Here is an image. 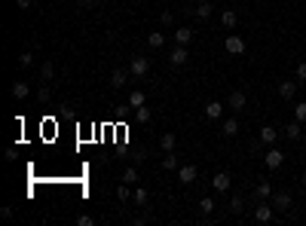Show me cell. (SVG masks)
Masks as SVG:
<instances>
[{"label": "cell", "mask_w": 306, "mask_h": 226, "mask_svg": "<svg viewBox=\"0 0 306 226\" xmlns=\"http://www.w3.org/2000/svg\"><path fill=\"white\" fill-rule=\"evenodd\" d=\"M129 74L132 71H122V67H117V71H113V76H110V83H113V89H122L129 83Z\"/></svg>", "instance_id": "14"}, {"label": "cell", "mask_w": 306, "mask_h": 226, "mask_svg": "<svg viewBox=\"0 0 306 226\" xmlns=\"http://www.w3.org/2000/svg\"><path fill=\"white\" fill-rule=\"evenodd\" d=\"M77 3H80V6H95L98 0H77Z\"/></svg>", "instance_id": "39"}, {"label": "cell", "mask_w": 306, "mask_h": 226, "mask_svg": "<svg viewBox=\"0 0 306 226\" xmlns=\"http://www.w3.org/2000/svg\"><path fill=\"white\" fill-rule=\"evenodd\" d=\"M282 162H285V153H282L279 147H269V150L264 153V165L269 168V171H276V168H282Z\"/></svg>", "instance_id": "1"}, {"label": "cell", "mask_w": 306, "mask_h": 226, "mask_svg": "<svg viewBox=\"0 0 306 226\" xmlns=\"http://www.w3.org/2000/svg\"><path fill=\"white\" fill-rule=\"evenodd\" d=\"M294 119H297V122H306V101L294 104Z\"/></svg>", "instance_id": "27"}, {"label": "cell", "mask_w": 306, "mask_h": 226, "mask_svg": "<svg viewBox=\"0 0 306 226\" xmlns=\"http://www.w3.org/2000/svg\"><path fill=\"white\" fill-rule=\"evenodd\" d=\"M297 80H300V83H306V61H300V64H297Z\"/></svg>", "instance_id": "35"}, {"label": "cell", "mask_w": 306, "mask_h": 226, "mask_svg": "<svg viewBox=\"0 0 306 226\" xmlns=\"http://www.w3.org/2000/svg\"><path fill=\"white\" fill-rule=\"evenodd\" d=\"M129 196H132V193H129V184H120V187H117V199H120V202H129Z\"/></svg>", "instance_id": "31"}, {"label": "cell", "mask_w": 306, "mask_h": 226, "mask_svg": "<svg viewBox=\"0 0 306 226\" xmlns=\"http://www.w3.org/2000/svg\"><path fill=\"white\" fill-rule=\"evenodd\" d=\"M221 134H224V138H233V134H239V119H236V116L224 119V126H221Z\"/></svg>", "instance_id": "10"}, {"label": "cell", "mask_w": 306, "mask_h": 226, "mask_svg": "<svg viewBox=\"0 0 306 226\" xmlns=\"http://www.w3.org/2000/svg\"><path fill=\"white\" fill-rule=\"evenodd\" d=\"M28 95H31V86L28 83H21V80L13 83V98H28Z\"/></svg>", "instance_id": "22"}, {"label": "cell", "mask_w": 306, "mask_h": 226, "mask_svg": "<svg viewBox=\"0 0 306 226\" xmlns=\"http://www.w3.org/2000/svg\"><path fill=\"white\" fill-rule=\"evenodd\" d=\"M254 193H257V199H260V202H269V199H273V184H269V180H260Z\"/></svg>", "instance_id": "12"}, {"label": "cell", "mask_w": 306, "mask_h": 226, "mask_svg": "<svg viewBox=\"0 0 306 226\" xmlns=\"http://www.w3.org/2000/svg\"><path fill=\"white\" fill-rule=\"evenodd\" d=\"M129 71H132V76H144L147 71H150V61H147V58H141V55H138V58H132Z\"/></svg>", "instance_id": "8"}, {"label": "cell", "mask_w": 306, "mask_h": 226, "mask_svg": "<svg viewBox=\"0 0 306 226\" xmlns=\"http://www.w3.org/2000/svg\"><path fill=\"white\" fill-rule=\"evenodd\" d=\"M303 184H306V168H303Z\"/></svg>", "instance_id": "40"}, {"label": "cell", "mask_w": 306, "mask_h": 226, "mask_svg": "<svg viewBox=\"0 0 306 226\" xmlns=\"http://www.w3.org/2000/svg\"><path fill=\"white\" fill-rule=\"evenodd\" d=\"M242 208H245V205H242V199H239V196H233V199H230V211H233V214H242Z\"/></svg>", "instance_id": "32"}, {"label": "cell", "mask_w": 306, "mask_h": 226, "mask_svg": "<svg viewBox=\"0 0 306 226\" xmlns=\"http://www.w3.org/2000/svg\"><path fill=\"white\" fill-rule=\"evenodd\" d=\"M129 107H132V110H135V107H144V92H141V89L129 92Z\"/></svg>", "instance_id": "24"}, {"label": "cell", "mask_w": 306, "mask_h": 226, "mask_svg": "<svg viewBox=\"0 0 306 226\" xmlns=\"http://www.w3.org/2000/svg\"><path fill=\"white\" fill-rule=\"evenodd\" d=\"M276 217V208H273V202H260V205L254 208V220H260V223H269Z\"/></svg>", "instance_id": "3"}, {"label": "cell", "mask_w": 306, "mask_h": 226, "mask_svg": "<svg viewBox=\"0 0 306 226\" xmlns=\"http://www.w3.org/2000/svg\"><path fill=\"white\" fill-rule=\"evenodd\" d=\"M211 3H208V0H199V3H196V9H193V13H196V19H208L211 16Z\"/></svg>", "instance_id": "21"}, {"label": "cell", "mask_w": 306, "mask_h": 226, "mask_svg": "<svg viewBox=\"0 0 306 226\" xmlns=\"http://www.w3.org/2000/svg\"><path fill=\"white\" fill-rule=\"evenodd\" d=\"M40 76H43V83H49L52 80V76H55V67L46 61V64H43V71H40Z\"/></svg>", "instance_id": "28"}, {"label": "cell", "mask_w": 306, "mask_h": 226, "mask_svg": "<svg viewBox=\"0 0 306 226\" xmlns=\"http://www.w3.org/2000/svg\"><path fill=\"white\" fill-rule=\"evenodd\" d=\"M236 21H239L236 9H224V13H221V25H224V28H236Z\"/></svg>", "instance_id": "19"}, {"label": "cell", "mask_w": 306, "mask_h": 226, "mask_svg": "<svg viewBox=\"0 0 306 226\" xmlns=\"http://www.w3.org/2000/svg\"><path fill=\"white\" fill-rule=\"evenodd\" d=\"M77 223H80V226H92V217H89V214H80V217H77Z\"/></svg>", "instance_id": "36"}, {"label": "cell", "mask_w": 306, "mask_h": 226, "mask_svg": "<svg viewBox=\"0 0 306 226\" xmlns=\"http://www.w3.org/2000/svg\"><path fill=\"white\" fill-rule=\"evenodd\" d=\"M226 104H230V110H236V113H239V110L248 104V98H245V92H230V98H226Z\"/></svg>", "instance_id": "9"}, {"label": "cell", "mask_w": 306, "mask_h": 226, "mask_svg": "<svg viewBox=\"0 0 306 226\" xmlns=\"http://www.w3.org/2000/svg\"><path fill=\"white\" fill-rule=\"evenodd\" d=\"M175 43L178 46H190V43H193V31L190 28H178L175 31Z\"/></svg>", "instance_id": "13"}, {"label": "cell", "mask_w": 306, "mask_h": 226, "mask_svg": "<svg viewBox=\"0 0 306 226\" xmlns=\"http://www.w3.org/2000/svg\"><path fill=\"white\" fill-rule=\"evenodd\" d=\"M224 49L230 52V55H242V52H245V40L239 37V34H226V40H224Z\"/></svg>", "instance_id": "2"}, {"label": "cell", "mask_w": 306, "mask_h": 226, "mask_svg": "<svg viewBox=\"0 0 306 226\" xmlns=\"http://www.w3.org/2000/svg\"><path fill=\"white\" fill-rule=\"evenodd\" d=\"M279 141V132L273 129V126H264V129H260V144H266V147H273Z\"/></svg>", "instance_id": "11"}, {"label": "cell", "mask_w": 306, "mask_h": 226, "mask_svg": "<svg viewBox=\"0 0 306 226\" xmlns=\"http://www.w3.org/2000/svg\"><path fill=\"white\" fill-rule=\"evenodd\" d=\"M205 116L208 119H221L224 116V104H221V101H208V104H205Z\"/></svg>", "instance_id": "15"}, {"label": "cell", "mask_w": 306, "mask_h": 226, "mask_svg": "<svg viewBox=\"0 0 306 226\" xmlns=\"http://www.w3.org/2000/svg\"><path fill=\"white\" fill-rule=\"evenodd\" d=\"M16 6L19 9H31V0H16Z\"/></svg>", "instance_id": "38"}, {"label": "cell", "mask_w": 306, "mask_h": 226, "mask_svg": "<svg viewBox=\"0 0 306 226\" xmlns=\"http://www.w3.org/2000/svg\"><path fill=\"white\" fill-rule=\"evenodd\" d=\"M147 43H150V49H163L165 46V34L163 31H150L147 34Z\"/></svg>", "instance_id": "17"}, {"label": "cell", "mask_w": 306, "mask_h": 226, "mask_svg": "<svg viewBox=\"0 0 306 226\" xmlns=\"http://www.w3.org/2000/svg\"><path fill=\"white\" fill-rule=\"evenodd\" d=\"M285 134H288V138H291V141H300V138H303V129H300V122H297V119H294V122H288V129H285Z\"/></svg>", "instance_id": "20"}, {"label": "cell", "mask_w": 306, "mask_h": 226, "mask_svg": "<svg viewBox=\"0 0 306 226\" xmlns=\"http://www.w3.org/2000/svg\"><path fill=\"white\" fill-rule=\"evenodd\" d=\"M135 202H138V205H147V189H144V187L135 189Z\"/></svg>", "instance_id": "33"}, {"label": "cell", "mask_w": 306, "mask_h": 226, "mask_svg": "<svg viewBox=\"0 0 306 226\" xmlns=\"http://www.w3.org/2000/svg\"><path fill=\"white\" fill-rule=\"evenodd\" d=\"M37 98H40V104H49V98H52L49 86H40V89H37Z\"/></svg>", "instance_id": "29"}, {"label": "cell", "mask_w": 306, "mask_h": 226, "mask_svg": "<svg viewBox=\"0 0 306 226\" xmlns=\"http://www.w3.org/2000/svg\"><path fill=\"white\" fill-rule=\"evenodd\" d=\"M168 61H172L175 67L187 64V61H190V52H187V46H175V49H172V55H168Z\"/></svg>", "instance_id": "7"}, {"label": "cell", "mask_w": 306, "mask_h": 226, "mask_svg": "<svg viewBox=\"0 0 306 226\" xmlns=\"http://www.w3.org/2000/svg\"><path fill=\"white\" fill-rule=\"evenodd\" d=\"M135 119L138 122H150V110L147 107H135Z\"/></svg>", "instance_id": "30"}, {"label": "cell", "mask_w": 306, "mask_h": 226, "mask_svg": "<svg viewBox=\"0 0 306 226\" xmlns=\"http://www.w3.org/2000/svg\"><path fill=\"white\" fill-rule=\"evenodd\" d=\"M211 187H214V189H218V193H226V189H230V187H233V177H230V174H226V171H218V174H214V177H211Z\"/></svg>", "instance_id": "6"}, {"label": "cell", "mask_w": 306, "mask_h": 226, "mask_svg": "<svg viewBox=\"0 0 306 226\" xmlns=\"http://www.w3.org/2000/svg\"><path fill=\"white\" fill-rule=\"evenodd\" d=\"M273 208L276 211H282V214H288L291 211V205H294V199H291V193H273Z\"/></svg>", "instance_id": "4"}, {"label": "cell", "mask_w": 306, "mask_h": 226, "mask_svg": "<svg viewBox=\"0 0 306 226\" xmlns=\"http://www.w3.org/2000/svg\"><path fill=\"white\" fill-rule=\"evenodd\" d=\"M199 211L205 214V217H208V214H214V199H208V196H205V199H199Z\"/></svg>", "instance_id": "26"}, {"label": "cell", "mask_w": 306, "mask_h": 226, "mask_svg": "<svg viewBox=\"0 0 306 226\" xmlns=\"http://www.w3.org/2000/svg\"><path fill=\"white\" fill-rule=\"evenodd\" d=\"M120 180H122V184H129V187H132V184H138V168H126Z\"/></svg>", "instance_id": "25"}, {"label": "cell", "mask_w": 306, "mask_h": 226, "mask_svg": "<svg viewBox=\"0 0 306 226\" xmlns=\"http://www.w3.org/2000/svg\"><path fill=\"white\" fill-rule=\"evenodd\" d=\"M279 95L285 98V101H291L294 95H297V83H291V80H285V83H279Z\"/></svg>", "instance_id": "16"}, {"label": "cell", "mask_w": 306, "mask_h": 226, "mask_svg": "<svg viewBox=\"0 0 306 226\" xmlns=\"http://www.w3.org/2000/svg\"><path fill=\"white\" fill-rule=\"evenodd\" d=\"M160 21H163V25H165V28H168V25H172V13H168V9H165V13H163V16H160Z\"/></svg>", "instance_id": "37"}, {"label": "cell", "mask_w": 306, "mask_h": 226, "mask_svg": "<svg viewBox=\"0 0 306 226\" xmlns=\"http://www.w3.org/2000/svg\"><path fill=\"white\" fill-rule=\"evenodd\" d=\"M19 64H21V67H31V64H34V55H31V52H21V55H19Z\"/></svg>", "instance_id": "34"}, {"label": "cell", "mask_w": 306, "mask_h": 226, "mask_svg": "<svg viewBox=\"0 0 306 226\" xmlns=\"http://www.w3.org/2000/svg\"><path fill=\"white\" fill-rule=\"evenodd\" d=\"M163 168H165V171H178V168H181V165H178V156H175V153H165V156H163Z\"/></svg>", "instance_id": "23"}, {"label": "cell", "mask_w": 306, "mask_h": 226, "mask_svg": "<svg viewBox=\"0 0 306 226\" xmlns=\"http://www.w3.org/2000/svg\"><path fill=\"white\" fill-rule=\"evenodd\" d=\"M175 144H178V138H175V132H165L163 138H160V147L165 153H175Z\"/></svg>", "instance_id": "18"}, {"label": "cell", "mask_w": 306, "mask_h": 226, "mask_svg": "<svg viewBox=\"0 0 306 226\" xmlns=\"http://www.w3.org/2000/svg\"><path fill=\"white\" fill-rule=\"evenodd\" d=\"M196 174H199V171H196L193 165H181V168H178V180H181L184 187H193V184H196Z\"/></svg>", "instance_id": "5"}]
</instances>
